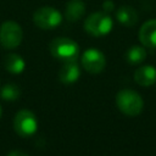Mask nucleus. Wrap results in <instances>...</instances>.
I'll return each instance as SVG.
<instances>
[{
	"label": "nucleus",
	"mask_w": 156,
	"mask_h": 156,
	"mask_svg": "<svg viewBox=\"0 0 156 156\" xmlns=\"http://www.w3.org/2000/svg\"><path fill=\"white\" fill-rule=\"evenodd\" d=\"M13 128L20 136L27 138L33 135L38 129V121L29 110H21L16 113L13 119Z\"/></svg>",
	"instance_id": "39448f33"
},
{
	"label": "nucleus",
	"mask_w": 156,
	"mask_h": 156,
	"mask_svg": "<svg viewBox=\"0 0 156 156\" xmlns=\"http://www.w3.org/2000/svg\"><path fill=\"white\" fill-rule=\"evenodd\" d=\"M4 66H5L6 71H9L10 73L20 74L24 71L26 62L17 54H9V55H6V57L4 60Z\"/></svg>",
	"instance_id": "ddd939ff"
},
{
	"label": "nucleus",
	"mask_w": 156,
	"mask_h": 156,
	"mask_svg": "<svg viewBox=\"0 0 156 156\" xmlns=\"http://www.w3.org/2000/svg\"><path fill=\"white\" fill-rule=\"evenodd\" d=\"M35 26L41 29H54L62 22V15L54 7L44 6L38 9L33 15Z\"/></svg>",
	"instance_id": "423d86ee"
},
{
	"label": "nucleus",
	"mask_w": 156,
	"mask_h": 156,
	"mask_svg": "<svg viewBox=\"0 0 156 156\" xmlns=\"http://www.w3.org/2000/svg\"><path fill=\"white\" fill-rule=\"evenodd\" d=\"M116 105L123 115L135 117L143 111L144 101L136 91L132 89H122L116 95Z\"/></svg>",
	"instance_id": "f257e3e1"
},
{
	"label": "nucleus",
	"mask_w": 156,
	"mask_h": 156,
	"mask_svg": "<svg viewBox=\"0 0 156 156\" xmlns=\"http://www.w3.org/2000/svg\"><path fill=\"white\" fill-rule=\"evenodd\" d=\"M116 18L121 24H123L126 27H133L138 22V13H136L135 9H133L132 6L123 5V6L118 7V10L116 12Z\"/></svg>",
	"instance_id": "9b49d317"
},
{
	"label": "nucleus",
	"mask_w": 156,
	"mask_h": 156,
	"mask_svg": "<svg viewBox=\"0 0 156 156\" xmlns=\"http://www.w3.org/2000/svg\"><path fill=\"white\" fill-rule=\"evenodd\" d=\"M0 117H1V107H0Z\"/></svg>",
	"instance_id": "a211bd4d"
},
{
	"label": "nucleus",
	"mask_w": 156,
	"mask_h": 156,
	"mask_svg": "<svg viewBox=\"0 0 156 156\" xmlns=\"http://www.w3.org/2000/svg\"><path fill=\"white\" fill-rule=\"evenodd\" d=\"M79 76H80V69L76 61L63 62V66L58 71V79L65 84H72L77 82Z\"/></svg>",
	"instance_id": "1a4fd4ad"
},
{
	"label": "nucleus",
	"mask_w": 156,
	"mask_h": 156,
	"mask_svg": "<svg viewBox=\"0 0 156 156\" xmlns=\"http://www.w3.org/2000/svg\"><path fill=\"white\" fill-rule=\"evenodd\" d=\"M139 40L145 48H156V20L146 21L139 29Z\"/></svg>",
	"instance_id": "6e6552de"
},
{
	"label": "nucleus",
	"mask_w": 156,
	"mask_h": 156,
	"mask_svg": "<svg viewBox=\"0 0 156 156\" xmlns=\"http://www.w3.org/2000/svg\"><path fill=\"white\" fill-rule=\"evenodd\" d=\"M113 7H115V5H113V2H112L111 0H106V1H104V4H102L104 12H106V13H110V12L113 10Z\"/></svg>",
	"instance_id": "dca6fc26"
},
{
	"label": "nucleus",
	"mask_w": 156,
	"mask_h": 156,
	"mask_svg": "<svg viewBox=\"0 0 156 156\" xmlns=\"http://www.w3.org/2000/svg\"><path fill=\"white\" fill-rule=\"evenodd\" d=\"M85 13V5L82 0H71L65 9V16L69 22H76Z\"/></svg>",
	"instance_id": "f8f14e48"
},
{
	"label": "nucleus",
	"mask_w": 156,
	"mask_h": 156,
	"mask_svg": "<svg viewBox=\"0 0 156 156\" xmlns=\"http://www.w3.org/2000/svg\"><path fill=\"white\" fill-rule=\"evenodd\" d=\"M7 156H28L27 154L22 152V151H18V150H15V151H11L7 154Z\"/></svg>",
	"instance_id": "f3484780"
},
{
	"label": "nucleus",
	"mask_w": 156,
	"mask_h": 156,
	"mask_svg": "<svg viewBox=\"0 0 156 156\" xmlns=\"http://www.w3.org/2000/svg\"><path fill=\"white\" fill-rule=\"evenodd\" d=\"M20 94H21V90H20L18 85H16L13 83L4 85L1 88V90H0L1 98L4 100H6V101H15V100H17Z\"/></svg>",
	"instance_id": "2eb2a0df"
},
{
	"label": "nucleus",
	"mask_w": 156,
	"mask_h": 156,
	"mask_svg": "<svg viewBox=\"0 0 156 156\" xmlns=\"http://www.w3.org/2000/svg\"><path fill=\"white\" fill-rule=\"evenodd\" d=\"M82 66L89 73H93V74L100 73L104 71L106 66L105 55L98 49H94V48L88 49L82 55Z\"/></svg>",
	"instance_id": "0eeeda50"
},
{
	"label": "nucleus",
	"mask_w": 156,
	"mask_h": 156,
	"mask_svg": "<svg viewBox=\"0 0 156 156\" xmlns=\"http://www.w3.org/2000/svg\"><path fill=\"white\" fill-rule=\"evenodd\" d=\"M23 38L22 28L13 21H6L0 27V44L5 49L17 48Z\"/></svg>",
	"instance_id": "20e7f679"
},
{
	"label": "nucleus",
	"mask_w": 156,
	"mask_h": 156,
	"mask_svg": "<svg viewBox=\"0 0 156 156\" xmlns=\"http://www.w3.org/2000/svg\"><path fill=\"white\" fill-rule=\"evenodd\" d=\"M134 80L141 87H150L156 83V68L154 66H141L134 72Z\"/></svg>",
	"instance_id": "9d476101"
},
{
	"label": "nucleus",
	"mask_w": 156,
	"mask_h": 156,
	"mask_svg": "<svg viewBox=\"0 0 156 156\" xmlns=\"http://www.w3.org/2000/svg\"><path fill=\"white\" fill-rule=\"evenodd\" d=\"M146 58V50L140 45H134L126 52V60L130 65H139Z\"/></svg>",
	"instance_id": "4468645a"
},
{
	"label": "nucleus",
	"mask_w": 156,
	"mask_h": 156,
	"mask_svg": "<svg viewBox=\"0 0 156 156\" xmlns=\"http://www.w3.org/2000/svg\"><path fill=\"white\" fill-rule=\"evenodd\" d=\"M49 50L55 58L63 62L76 61L79 55L78 44L69 38H55L50 43Z\"/></svg>",
	"instance_id": "f03ea898"
},
{
	"label": "nucleus",
	"mask_w": 156,
	"mask_h": 156,
	"mask_svg": "<svg viewBox=\"0 0 156 156\" xmlns=\"http://www.w3.org/2000/svg\"><path fill=\"white\" fill-rule=\"evenodd\" d=\"M112 27V18L106 12H94L89 15L84 22V29L94 37H104L108 34Z\"/></svg>",
	"instance_id": "7ed1b4c3"
}]
</instances>
